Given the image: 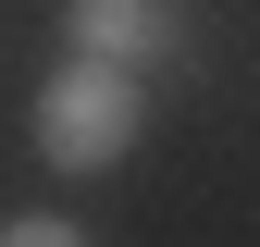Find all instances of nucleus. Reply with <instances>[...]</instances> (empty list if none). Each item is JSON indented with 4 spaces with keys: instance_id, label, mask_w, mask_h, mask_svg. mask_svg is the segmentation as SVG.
<instances>
[{
    "instance_id": "f257e3e1",
    "label": "nucleus",
    "mask_w": 260,
    "mask_h": 247,
    "mask_svg": "<svg viewBox=\"0 0 260 247\" xmlns=\"http://www.w3.org/2000/svg\"><path fill=\"white\" fill-rule=\"evenodd\" d=\"M137 124H149V87L137 74H112V62H62V74L38 87V161L50 173H112L124 148H137Z\"/></svg>"
},
{
    "instance_id": "7ed1b4c3",
    "label": "nucleus",
    "mask_w": 260,
    "mask_h": 247,
    "mask_svg": "<svg viewBox=\"0 0 260 247\" xmlns=\"http://www.w3.org/2000/svg\"><path fill=\"white\" fill-rule=\"evenodd\" d=\"M0 247H87V223H62V210H13Z\"/></svg>"
},
{
    "instance_id": "f03ea898",
    "label": "nucleus",
    "mask_w": 260,
    "mask_h": 247,
    "mask_svg": "<svg viewBox=\"0 0 260 247\" xmlns=\"http://www.w3.org/2000/svg\"><path fill=\"white\" fill-rule=\"evenodd\" d=\"M62 37H75V62H112V74H161V62L199 50V13L186 0H62Z\"/></svg>"
}]
</instances>
